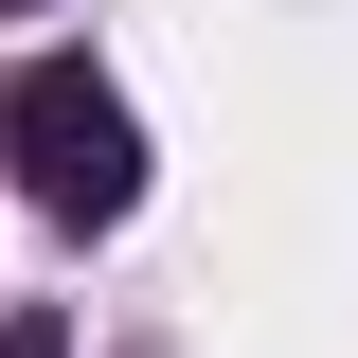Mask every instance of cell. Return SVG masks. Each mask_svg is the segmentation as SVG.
Masks as SVG:
<instances>
[{"instance_id":"cell-1","label":"cell","mask_w":358,"mask_h":358,"mask_svg":"<svg viewBox=\"0 0 358 358\" xmlns=\"http://www.w3.org/2000/svg\"><path fill=\"white\" fill-rule=\"evenodd\" d=\"M0 143H18V197L54 233H108L143 197V126H126V90L90 72V54H36V72L0 90Z\"/></svg>"}]
</instances>
